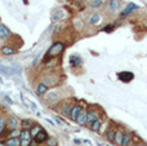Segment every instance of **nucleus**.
Returning <instances> with one entry per match:
<instances>
[{"instance_id": "nucleus-34", "label": "nucleus", "mask_w": 147, "mask_h": 146, "mask_svg": "<svg viewBox=\"0 0 147 146\" xmlns=\"http://www.w3.org/2000/svg\"><path fill=\"white\" fill-rule=\"evenodd\" d=\"M56 122H57V123H59V124H65L63 120H62L61 118H58V116H56Z\"/></svg>"}, {"instance_id": "nucleus-1", "label": "nucleus", "mask_w": 147, "mask_h": 146, "mask_svg": "<svg viewBox=\"0 0 147 146\" xmlns=\"http://www.w3.org/2000/svg\"><path fill=\"white\" fill-rule=\"evenodd\" d=\"M63 49H65L63 43H61V41H57V43H54L53 45H52L51 48H49V51H48V56H51V57L58 56L59 53H62V52H63Z\"/></svg>"}, {"instance_id": "nucleus-33", "label": "nucleus", "mask_w": 147, "mask_h": 146, "mask_svg": "<svg viewBox=\"0 0 147 146\" xmlns=\"http://www.w3.org/2000/svg\"><path fill=\"white\" fill-rule=\"evenodd\" d=\"M31 140H21V146H30Z\"/></svg>"}, {"instance_id": "nucleus-15", "label": "nucleus", "mask_w": 147, "mask_h": 146, "mask_svg": "<svg viewBox=\"0 0 147 146\" xmlns=\"http://www.w3.org/2000/svg\"><path fill=\"white\" fill-rule=\"evenodd\" d=\"M80 64H81V58L79 56H71L70 57V65H71L72 67L79 66Z\"/></svg>"}, {"instance_id": "nucleus-37", "label": "nucleus", "mask_w": 147, "mask_h": 146, "mask_svg": "<svg viewBox=\"0 0 147 146\" xmlns=\"http://www.w3.org/2000/svg\"><path fill=\"white\" fill-rule=\"evenodd\" d=\"M47 122H48V123H51L52 126H56V124L53 123V120H51V119H48V118H47Z\"/></svg>"}, {"instance_id": "nucleus-32", "label": "nucleus", "mask_w": 147, "mask_h": 146, "mask_svg": "<svg viewBox=\"0 0 147 146\" xmlns=\"http://www.w3.org/2000/svg\"><path fill=\"white\" fill-rule=\"evenodd\" d=\"M4 127H5V119L4 118H0V135H1Z\"/></svg>"}, {"instance_id": "nucleus-22", "label": "nucleus", "mask_w": 147, "mask_h": 146, "mask_svg": "<svg viewBox=\"0 0 147 146\" xmlns=\"http://www.w3.org/2000/svg\"><path fill=\"white\" fill-rule=\"evenodd\" d=\"M132 141V135L130 133H124V139H123V145L121 146H129Z\"/></svg>"}, {"instance_id": "nucleus-36", "label": "nucleus", "mask_w": 147, "mask_h": 146, "mask_svg": "<svg viewBox=\"0 0 147 146\" xmlns=\"http://www.w3.org/2000/svg\"><path fill=\"white\" fill-rule=\"evenodd\" d=\"M5 100H7V101H8V102H9V103H10V105H12V103H13V101H12V100H10V98H9V97H7V96H5Z\"/></svg>"}, {"instance_id": "nucleus-4", "label": "nucleus", "mask_w": 147, "mask_h": 146, "mask_svg": "<svg viewBox=\"0 0 147 146\" xmlns=\"http://www.w3.org/2000/svg\"><path fill=\"white\" fill-rule=\"evenodd\" d=\"M81 106L80 105H75L72 107V110H71V114H70V118H71V120L74 122H76L78 120V116L80 115V113H81Z\"/></svg>"}, {"instance_id": "nucleus-2", "label": "nucleus", "mask_w": 147, "mask_h": 146, "mask_svg": "<svg viewBox=\"0 0 147 146\" xmlns=\"http://www.w3.org/2000/svg\"><path fill=\"white\" fill-rule=\"evenodd\" d=\"M34 140H35L38 144H41V142H45L47 140H48V133H47L45 131H44L43 128L39 131V133L36 135L35 137H34Z\"/></svg>"}, {"instance_id": "nucleus-10", "label": "nucleus", "mask_w": 147, "mask_h": 146, "mask_svg": "<svg viewBox=\"0 0 147 146\" xmlns=\"http://www.w3.org/2000/svg\"><path fill=\"white\" fill-rule=\"evenodd\" d=\"M10 35V31L7 26H4L3 23H0V39H5Z\"/></svg>"}, {"instance_id": "nucleus-3", "label": "nucleus", "mask_w": 147, "mask_h": 146, "mask_svg": "<svg viewBox=\"0 0 147 146\" xmlns=\"http://www.w3.org/2000/svg\"><path fill=\"white\" fill-rule=\"evenodd\" d=\"M117 78H119L121 82L128 83V82H130V80L134 78V75H133L132 72H129V71H123V72H119V74H117Z\"/></svg>"}, {"instance_id": "nucleus-8", "label": "nucleus", "mask_w": 147, "mask_h": 146, "mask_svg": "<svg viewBox=\"0 0 147 146\" xmlns=\"http://www.w3.org/2000/svg\"><path fill=\"white\" fill-rule=\"evenodd\" d=\"M102 21V17L98 14V13H94V14H92L90 17H89V23H90L92 26H97L99 25Z\"/></svg>"}, {"instance_id": "nucleus-13", "label": "nucleus", "mask_w": 147, "mask_h": 146, "mask_svg": "<svg viewBox=\"0 0 147 146\" xmlns=\"http://www.w3.org/2000/svg\"><path fill=\"white\" fill-rule=\"evenodd\" d=\"M134 9H138V7H137L136 4H133V3H132V4H128L127 7H125V9L123 10L121 16H127V14H129V13H132Z\"/></svg>"}, {"instance_id": "nucleus-27", "label": "nucleus", "mask_w": 147, "mask_h": 146, "mask_svg": "<svg viewBox=\"0 0 147 146\" xmlns=\"http://www.w3.org/2000/svg\"><path fill=\"white\" fill-rule=\"evenodd\" d=\"M74 23H75V27L78 28L79 31L83 30V26H84V25H83V22H81L80 20H75V21H74Z\"/></svg>"}, {"instance_id": "nucleus-35", "label": "nucleus", "mask_w": 147, "mask_h": 146, "mask_svg": "<svg viewBox=\"0 0 147 146\" xmlns=\"http://www.w3.org/2000/svg\"><path fill=\"white\" fill-rule=\"evenodd\" d=\"M30 146H38V142H36L35 140H34V141H31V142H30Z\"/></svg>"}, {"instance_id": "nucleus-28", "label": "nucleus", "mask_w": 147, "mask_h": 146, "mask_svg": "<svg viewBox=\"0 0 147 146\" xmlns=\"http://www.w3.org/2000/svg\"><path fill=\"white\" fill-rule=\"evenodd\" d=\"M43 83H45L47 85H53V84H54V80L52 79V78H48V76H47L45 79L43 80Z\"/></svg>"}, {"instance_id": "nucleus-19", "label": "nucleus", "mask_w": 147, "mask_h": 146, "mask_svg": "<svg viewBox=\"0 0 147 146\" xmlns=\"http://www.w3.org/2000/svg\"><path fill=\"white\" fill-rule=\"evenodd\" d=\"M123 139H124V133L123 132H120V131L115 132V142L119 146L123 145Z\"/></svg>"}, {"instance_id": "nucleus-17", "label": "nucleus", "mask_w": 147, "mask_h": 146, "mask_svg": "<svg viewBox=\"0 0 147 146\" xmlns=\"http://www.w3.org/2000/svg\"><path fill=\"white\" fill-rule=\"evenodd\" d=\"M17 51H16L14 48H12V47H3L1 48V53L5 54V56H12V54H14Z\"/></svg>"}, {"instance_id": "nucleus-16", "label": "nucleus", "mask_w": 147, "mask_h": 146, "mask_svg": "<svg viewBox=\"0 0 147 146\" xmlns=\"http://www.w3.org/2000/svg\"><path fill=\"white\" fill-rule=\"evenodd\" d=\"M120 8V0H110V10L116 12Z\"/></svg>"}, {"instance_id": "nucleus-20", "label": "nucleus", "mask_w": 147, "mask_h": 146, "mask_svg": "<svg viewBox=\"0 0 147 146\" xmlns=\"http://www.w3.org/2000/svg\"><path fill=\"white\" fill-rule=\"evenodd\" d=\"M18 124H20L18 119L16 118V116H12V118L9 119V123H8V126H9V128H10V129H16V128H17Z\"/></svg>"}, {"instance_id": "nucleus-12", "label": "nucleus", "mask_w": 147, "mask_h": 146, "mask_svg": "<svg viewBox=\"0 0 147 146\" xmlns=\"http://www.w3.org/2000/svg\"><path fill=\"white\" fill-rule=\"evenodd\" d=\"M86 114H88V113H85V111H81L80 115L78 116V120H76V123H78L79 126H85V124H86Z\"/></svg>"}, {"instance_id": "nucleus-26", "label": "nucleus", "mask_w": 147, "mask_h": 146, "mask_svg": "<svg viewBox=\"0 0 147 146\" xmlns=\"http://www.w3.org/2000/svg\"><path fill=\"white\" fill-rule=\"evenodd\" d=\"M107 139H109V141L115 142V132L114 131H109V132H107Z\"/></svg>"}, {"instance_id": "nucleus-11", "label": "nucleus", "mask_w": 147, "mask_h": 146, "mask_svg": "<svg viewBox=\"0 0 147 146\" xmlns=\"http://www.w3.org/2000/svg\"><path fill=\"white\" fill-rule=\"evenodd\" d=\"M7 146H21V140L17 137H10L4 142Z\"/></svg>"}, {"instance_id": "nucleus-14", "label": "nucleus", "mask_w": 147, "mask_h": 146, "mask_svg": "<svg viewBox=\"0 0 147 146\" xmlns=\"http://www.w3.org/2000/svg\"><path fill=\"white\" fill-rule=\"evenodd\" d=\"M71 110H72L71 105H70V103H65L63 107H62V110H61V114L63 116H69L70 114H71Z\"/></svg>"}, {"instance_id": "nucleus-21", "label": "nucleus", "mask_w": 147, "mask_h": 146, "mask_svg": "<svg viewBox=\"0 0 147 146\" xmlns=\"http://www.w3.org/2000/svg\"><path fill=\"white\" fill-rule=\"evenodd\" d=\"M101 127H102V122L99 120V119H97V120L94 122V123L90 126V128H92V131H94V132H98L99 129H101Z\"/></svg>"}, {"instance_id": "nucleus-6", "label": "nucleus", "mask_w": 147, "mask_h": 146, "mask_svg": "<svg viewBox=\"0 0 147 146\" xmlns=\"http://www.w3.org/2000/svg\"><path fill=\"white\" fill-rule=\"evenodd\" d=\"M44 96H45V101H48V102H53V101L58 100L59 93L56 92V91H52V92H47Z\"/></svg>"}, {"instance_id": "nucleus-5", "label": "nucleus", "mask_w": 147, "mask_h": 146, "mask_svg": "<svg viewBox=\"0 0 147 146\" xmlns=\"http://www.w3.org/2000/svg\"><path fill=\"white\" fill-rule=\"evenodd\" d=\"M97 119H98L97 111H88V114H86V124H88V126H92Z\"/></svg>"}, {"instance_id": "nucleus-25", "label": "nucleus", "mask_w": 147, "mask_h": 146, "mask_svg": "<svg viewBox=\"0 0 147 146\" xmlns=\"http://www.w3.org/2000/svg\"><path fill=\"white\" fill-rule=\"evenodd\" d=\"M47 144H48V146H57L58 145V141H57L56 139H53V137H48Z\"/></svg>"}, {"instance_id": "nucleus-7", "label": "nucleus", "mask_w": 147, "mask_h": 146, "mask_svg": "<svg viewBox=\"0 0 147 146\" xmlns=\"http://www.w3.org/2000/svg\"><path fill=\"white\" fill-rule=\"evenodd\" d=\"M48 92V85L45 84V83H39L38 87H36V95L38 96H44L45 93Z\"/></svg>"}, {"instance_id": "nucleus-38", "label": "nucleus", "mask_w": 147, "mask_h": 146, "mask_svg": "<svg viewBox=\"0 0 147 146\" xmlns=\"http://www.w3.org/2000/svg\"><path fill=\"white\" fill-rule=\"evenodd\" d=\"M137 146H145V145H143V144H142V145H141V144H140V145H137Z\"/></svg>"}, {"instance_id": "nucleus-30", "label": "nucleus", "mask_w": 147, "mask_h": 146, "mask_svg": "<svg viewBox=\"0 0 147 146\" xmlns=\"http://www.w3.org/2000/svg\"><path fill=\"white\" fill-rule=\"evenodd\" d=\"M21 126H22L23 129H27L28 127H30V122H28V120H22V122H21Z\"/></svg>"}, {"instance_id": "nucleus-31", "label": "nucleus", "mask_w": 147, "mask_h": 146, "mask_svg": "<svg viewBox=\"0 0 147 146\" xmlns=\"http://www.w3.org/2000/svg\"><path fill=\"white\" fill-rule=\"evenodd\" d=\"M9 136H10V137H18V136H20V131H17V128H16V129H12V132H10Z\"/></svg>"}, {"instance_id": "nucleus-29", "label": "nucleus", "mask_w": 147, "mask_h": 146, "mask_svg": "<svg viewBox=\"0 0 147 146\" xmlns=\"http://www.w3.org/2000/svg\"><path fill=\"white\" fill-rule=\"evenodd\" d=\"M114 28H115V26H114V25H107L106 27L103 28V31H105V32H111V31L114 30Z\"/></svg>"}, {"instance_id": "nucleus-18", "label": "nucleus", "mask_w": 147, "mask_h": 146, "mask_svg": "<svg viewBox=\"0 0 147 146\" xmlns=\"http://www.w3.org/2000/svg\"><path fill=\"white\" fill-rule=\"evenodd\" d=\"M20 140H31V132L28 129H22L20 132Z\"/></svg>"}, {"instance_id": "nucleus-9", "label": "nucleus", "mask_w": 147, "mask_h": 146, "mask_svg": "<svg viewBox=\"0 0 147 146\" xmlns=\"http://www.w3.org/2000/svg\"><path fill=\"white\" fill-rule=\"evenodd\" d=\"M62 18H63V10L62 9L54 10L53 14H52V21H53V22H58V21H61Z\"/></svg>"}, {"instance_id": "nucleus-24", "label": "nucleus", "mask_w": 147, "mask_h": 146, "mask_svg": "<svg viewBox=\"0 0 147 146\" xmlns=\"http://www.w3.org/2000/svg\"><path fill=\"white\" fill-rule=\"evenodd\" d=\"M40 127H39V126H32V128H31V137H35L36 136V135H38L39 133V131H40Z\"/></svg>"}, {"instance_id": "nucleus-23", "label": "nucleus", "mask_w": 147, "mask_h": 146, "mask_svg": "<svg viewBox=\"0 0 147 146\" xmlns=\"http://www.w3.org/2000/svg\"><path fill=\"white\" fill-rule=\"evenodd\" d=\"M102 4H103V0H93V1L89 3V5L93 8H98V7H101Z\"/></svg>"}]
</instances>
